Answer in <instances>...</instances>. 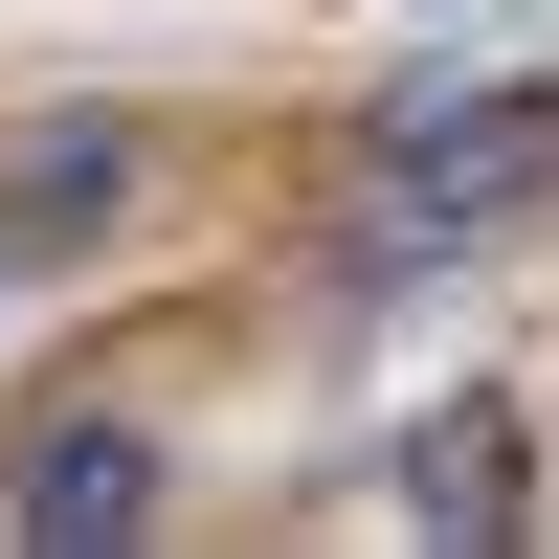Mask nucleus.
Instances as JSON below:
<instances>
[{"mask_svg": "<svg viewBox=\"0 0 559 559\" xmlns=\"http://www.w3.org/2000/svg\"><path fill=\"white\" fill-rule=\"evenodd\" d=\"M559 202V90H381L358 112V269H426V247H492V224Z\"/></svg>", "mask_w": 559, "mask_h": 559, "instance_id": "1", "label": "nucleus"}, {"mask_svg": "<svg viewBox=\"0 0 559 559\" xmlns=\"http://www.w3.org/2000/svg\"><path fill=\"white\" fill-rule=\"evenodd\" d=\"M134 202H157V112H134V90H68V112L0 134V269H90V247H134Z\"/></svg>", "mask_w": 559, "mask_h": 559, "instance_id": "2", "label": "nucleus"}, {"mask_svg": "<svg viewBox=\"0 0 559 559\" xmlns=\"http://www.w3.org/2000/svg\"><path fill=\"white\" fill-rule=\"evenodd\" d=\"M157 492H179L157 403H45V426L0 448V537H45V559H112V537H157Z\"/></svg>", "mask_w": 559, "mask_h": 559, "instance_id": "3", "label": "nucleus"}, {"mask_svg": "<svg viewBox=\"0 0 559 559\" xmlns=\"http://www.w3.org/2000/svg\"><path fill=\"white\" fill-rule=\"evenodd\" d=\"M381 515H403V537H537V403H515V381H448V403H403V448H381Z\"/></svg>", "mask_w": 559, "mask_h": 559, "instance_id": "4", "label": "nucleus"}, {"mask_svg": "<svg viewBox=\"0 0 559 559\" xmlns=\"http://www.w3.org/2000/svg\"><path fill=\"white\" fill-rule=\"evenodd\" d=\"M0 292H23V269H0Z\"/></svg>", "mask_w": 559, "mask_h": 559, "instance_id": "5", "label": "nucleus"}]
</instances>
